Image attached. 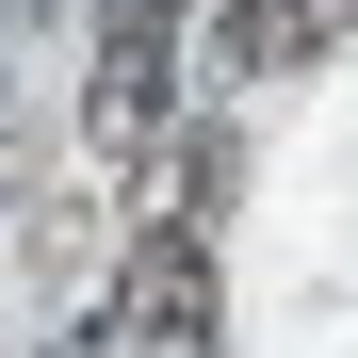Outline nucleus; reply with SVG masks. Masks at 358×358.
Segmentation results:
<instances>
[{
    "instance_id": "2",
    "label": "nucleus",
    "mask_w": 358,
    "mask_h": 358,
    "mask_svg": "<svg viewBox=\"0 0 358 358\" xmlns=\"http://www.w3.org/2000/svg\"><path fill=\"white\" fill-rule=\"evenodd\" d=\"M163 114H179V17L114 0V33H98V147H163Z\"/></svg>"
},
{
    "instance_id": "1",
    "label": "nucleus",
    "mask_w": 358,
    "mask_h": 358,
    "mask_svg": "<svg viewBox=\"0 0 358 358\" xmlns=\"http://www.w3.org/2000/svg\"><path fill=\"white\" fill-rule=\"evenodd\" d=\"M131 342H179V358H196L212 342V228H147V245H131V277H114V310L66 342V358H131Z\"/></svg>"
},
{
    "instance_id": "3",
    "label": "nucleus",
    "mask_w": 358,
    "mask_h": 358,
    "mask_svg": "<svg viewBox=\"0 0 358 358\" xmlns=\"http://www.w3.org/2000/svg\"><path fill=\"white\" fill-rule=\"evenodd\" d=\"M342 33H358V0H228L212 17V66L228 82H293V66H326Z\"/></svg>"
}]
</instances>
